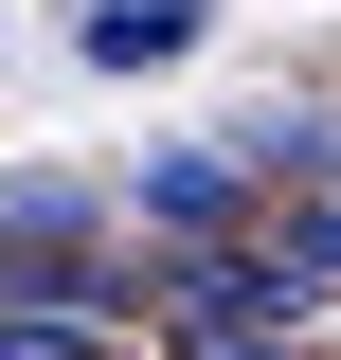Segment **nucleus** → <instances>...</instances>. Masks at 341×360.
Masks as SVG:
<instances>
[{
	"instance_id": "obj_1",
	"label": "nucleus",
	"mask_w": 341,
	"mask_h": 360,
	"mask_svg": "<svg viewBox=\"0 0 341 360\" xmlns=\"http://www.w3.org/2000/svg\"><path fill=\"white\" fill-rule=\"evenodd\" d=\"M126 198L162 217V252H215V234H252V162H234V144H162Z\"/></svg>"
},
{
	"instance_id": "obj_2",
	"label": "nucleus",
	"mask_w": 341,
	"mask_h": 360,
	"mask_svg": "<svg viewBox=\"0 0 341 360\" xmlns=\"http://www.w3.org/2000/svg\"><path fill=\"white\" fill-rule=\"evenodd\" d=\"M215 37V0H72V54L90 72H180Z\"/></svg>"
},
{
	"instance_id": "obj_3",
	"label": "nucleus",
	"mask_w": 341,
	"mask_h": 360,
	"mask_svg": "<svg viewBox=\"0 0 341 360\" xmlns=\"http://www.w3.org/2000/svg\"><path fill=\"white\" fill-rule=\"evenodd\" d=\"M0 360H126L90 307H36V288H0Z\"/></svg>"
},
{
	"instance_id": "obj_4",
	"label": "nucleus",
	"mask_w": 341,
	"mask_h": 360,
	"mask_svg": "<svg viewBox=\"0 0 341 360\" xmlns=\"http://www.w3.org/2000/svg\"><path fill=\"white\" fill-rule=\"evenodd\" d=\"M252 234H269V252L305 270V288H323V307H341V180H305L288 217H252Z\"/></svg>"
},
{
	"instance_id": "obj_5",
	"label": "nucleus",
	"mask_w": 341,
	"mask_h": 360,
	"mask_svg": "<svg viewBox=\"0 0 341 360\" xmlns=\"http://www.w3.org/2000/svg\"><path fill=\"white\" fill-rule=\"evenodd\" d=\"M162 342H180V360H288L269 324H198V307H162Z\"/></svg>"
}]
</instances>
